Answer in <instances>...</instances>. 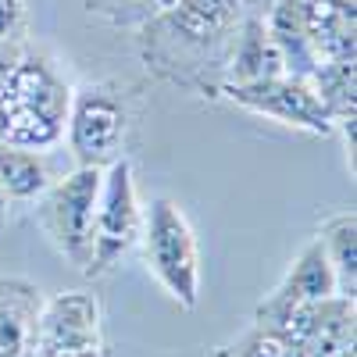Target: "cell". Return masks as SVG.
I'll return each mask as SVG.
<instances>
[{
    "label": "cell",
    "mask_w": 357,
    "mask_h": 357,
    "mask_svg": "<svg viewBox=\"0 0 357 357\" xmlns=\"http://www.w3.org/2000/svg\"><path fill=\"white\" fill-rule=\"evenodd\" d=\"M318 240H321L325 257L333 264L336 293L354 301L357 296V215H354V207L325 218L318 229Z\"/></svg>",
    "instance_id": "obj_16"
},
{
    "label": "cell",
    "mask_w": 357,
    "mask_h": 357,
    "mask_svg": "<svg viewBox=\"0 0 357 357\" xmlns=\"http://www.w3.org/2000/svg\"><path fill=\"white\" fill-rule=\"evenodd\" d=\"M215 97L232 100L236 107H243L257 118L279 122L293 132L307 136H336V122L318 100L314 86L293 75H275L264 82H247V86H218Z\"/></svg>",
    "instance_id": "obj_8"
},
{
    "label": "cell",
    "mask_w": 357,
    "mask_h": 357,
    "mask_svg": "<svg viewBox=\"0 0 357 357\" xmlns=\"http://www.w3.org/2000/svg\"><path fill=\"white\" fill-rule=\"evenodd\" d=\"M143 229V204L136 190V172L129 158H118L100 175L97 211H93V250H89L86 272L89 279H100L114 272L122 257L139 243Z\"/></svg>",
    "instance_id": "obj_5"
},
{
    "label": "cell",
    "mask_w": 357,
    "mask_h": 357,
    "mask_svg": "<svg viewBox=\"0 0 357 357\" xmlns=\"http://www.w3.org/2000/svg\"><path fill=\"white\" fill-rule=\"evenodd\" d=\"M18 57H22V43L18 40H0V89H4L11 68L18 65Z\"/></svg>",
    "instance_id": "obj_20"
},
{
    "label": "cell",
    "mask_w": 357,
    "mask_h": 357,
    "mask_svg": "<svg viewBox=\"0 0 357 357\" xmlns=\"http://www.w3.org/2000/svg\"><path fill=\"white\" fill-rule=\"evenodd\" d=\"M72 82L47 54L25 50L0 89V143L25 151H50L65 139Z\"/></svg>",
    "instance_id": "obj_1"
},
{
    "label": "cell",
    "mask_w": 357,
    "mask_h": 357,
    "mask_svg": "<svg viewBox=\"0 0 357 357\" xmlns=\"http://www.w3.org/2000/svg\"><path fill=\"white\" fill-rule=\"evenodd\" d=\"M229 350L236 357H304V350L296 343H289L275 329H264V325H254V329L247 336H240Z\"/></svg>",
    "instance_id": "obj_18"
},
{
    "label": "cell",
    "mask_w": 357,
    "mask_h": 357,
    "mask_svg": "<svg viewBox=\"0 0 357 357\" xmlns=\"http://www.w3.org/2000/svg\"><path fill=\"white\" fill-rule=\"evenodd\" d=\"M100 175L104 168L75 165L68 175L54 178L50 190L36 200L40 229L47 232L54 250L79 272H86L89 250H93V211H97Z\"/></svg>",
    "instance_id": "obj_4"
},
{
    "label": "cell",
    "mask_w": 357,
    "mask_h": 357,
    "mask_svg": "<svg viewBox=\"0 0 357 357\" xmlns=\"http://www.w3.org/2000/svg\"><path fill=\"white\" fill-rule=\"evenodd\" d=\"M126 132H129V107L111 82H89L72 93L65 139L75 165L107 168L111 161L122 158Z\"/></svg>",
    "instance_id": "obj_6"
},
{
    "label": "cell",
    "mask_w": 357,
    "mask_h": 357,
    "mask_svg": "<svg viewBox=\"0 0 357 357\" xmlns=\"http://www.w3.org/2000/svg\"><path fill=\"white\" fill-rule=\"evenodd\" d=\"M250 15V0H172L146 22L143 54L165 75H172L178 57L193 61L190 68H200L204 61L225 68V54Z\"/></svg>",
    "instance_id": "obj_2"
},
{
    "label": "cell",
    "mask_w": 357,
    "mask_h": 357,
    "mask_svg": "<svg viewBox=\"0 0 357 357\" xmlns=\"http://www.w3.org/2000/svg\"><path fill=\"white\" fill-rule=\"evenodd\" d=\"M8 211H11V200H8V193L0 190V225L8 222Z\"/></svg>",
    "instance_id": "obj_22"
},
{
    "label": "cell",
    "mask_w": 357,
    "mask_h": 357,
    "mask_svg": "<svg viewBox=\"0 0 357 357\" xmlns=\"http://www.w3.org/2000/svg\"><path fill=\"white\" fill-rule=\"evenodd\" d=\"M264 329L282 333L289 343L304 350V357H333L340 350L354 347V301L347 296H329V301H314L304 307H293L286 318Z\"/></svg>",
    "instance_id": "obj_9"
},
{
    "label": "cell",
    "mask_w": 357,
    "mask_h": 357,
    "mask_svg": "<svg viewBox=\"0 0 357 357\" xmlns=\"http://www.w3.org/2000/svg\"><path fill=\"white\" fill-rule=\"evenodd\" d=\"M343 4H357V0H343Z\"/></svg>",
    "instance_id": "obj_25"
},
{
    "label": "cell",
    "mask_w": 357,
    "mask_h": 357,
    "mask_svg": "<svg viewBox=\"0 0 357 357\" xmlns=\"http://www.w3.org/2000/svg\"><path fill=\"white\" fill-rule=\"evenodd\" d=\"M261 18H264L268 36L275 43L282 72L307 82L318 68V54H314V43H311V33H307L304 0H275V4L268 8V15H261Z\"/></svg>",
    "instance_id": "obj_11"
},
{
    "label": "cell",
    "mask_w": 357,
    "mask_h": 357,
    "mask_svg": "<svg viewBox=\"0 0 357 357\" xmlns=\"http://www.w3.org/2000/svg\"><path fill=\"white\" fill-rule=\"evenodd\" d=\"M304 11H307V33L318 54V65L357 61V4L304 0Z\"/></svg>",
    "instance_id": "obj_14"
},
{
    "label": "cell",
    "mask_w": 357,
    "mask_h": 357,
    "mask_svg": "<svg viewBox=\"0 0 357 357\" xmlns=\"http://www.w3.org/2000/svg\"><path fill=\"white\" fill-rule=\"evenodd\" d=\"M33 357H107L104 311L100 301L86 289H65L43 301Z\"/></svg>",
    "instance_id": "obj_7"
},
{
    "label": "cell",
    "mask_w": 357,
    "mask_h": 357,
    "mask_svg": "<svg viewBox=\"0 0 357 357\" xmlns=\"http://www.w3.org/2000/svg\"><path fill=\"white\" fill-rule=\"evenodd\" d=\"M329 296H340L336 293V275H333L329 257H325L321 240L314 236V240L293 257V264H289V272L282 275V282L257 304L254 325H275L293 307H304V304H314V301H329Z\"/></svg>",
    "instance_id": "obj_10"
},
{
    "label": "cell",
    "mask_w": 357,
    "mask_h": 357,
    "mask_svg": "<svg viewBox=\"0 0 357 357\" xmlns=\"http://www.w3.org/2000/svg\"><path fill=\"white\" fill-rule=\"evenodd\" d=\"M215 357H236V354H232L229 347H218V350H215Z\"/></svg>",
    "instance_id": "obj_23"
},
{
    "label": "cell",
    "mask_w": 357,
    "mask_h": 357,
    "mask_svg": "<svg viewBox=\"0 0 357 357\" xmlns=\"http://www.w3.org/2000/svg\"><path fill=\"white\" fill-rule=\"evenodd\" d=\"M54 183V172L43 151H25V146L0 143V190L8 193V200L25 204L40 200Z\"/></svg>",
    "instance_id": "obj_15"
},
{
    "label": "cell",
    "mask_w": 357,
    "mask_h": 357,
    "mask_svg": "<svg viewBox=\"0 0 357 357\" xmlns=\"http://www.w3.org/2000/svg\"><path fill=\"white\" fill-rule=\"evenodd\" d=\"M333 357H357V354H354V347H350V350H340V354H333Z\"/></svg>",
    "instance_id": "obj_24"
},
{
    "label": "cell",
    "mask_w": 357,
    "mask_h": 357,
    "mask_svg": "<svg viewBox=\"0 0 357 357\" xmlns=\"http://www.w3.org/2000/svg\"><path fill=\"white\" fill-rule=\"evenodd\" d=\"M25 25V0H0V40H18Z\"/></svg>",
    "instance_id": "obj_19"
},
{
    "label": "cell",
    "mask_w": 357,
    "mask_h": 357,
    "mask_svg": "<svg viewBox=\"0 0 357 357\" xmlns=\"http://www.w3.org/2000/svg\"><path fill=\"white\" fill-rule=\"evenodd\" d=\"M126 4H132V8L143 11L146 18H154V15H161V11L172 4V0H126Z\"/></svg>",
    "instance_id": "obj_21"
},
{
    "label": "cell",
    "mask_w": 357,
    "mask_h": 357,
    "mask_svg": "<svg viewBox=\"0 0 357 357\" xmlns=\"http://www.w3.org/2000/svg\"><path fill=\"white\" fill-rule=\"evenodd\" d=\"M139 247L158 286L183 311H193L200 304V243L186 211L172 197H154L143 207Z\"/></svg>",
    "instance_id": "obj_3"
},
{
    "label": "cell",
    "mask_w": 357,
    "mask_h": 357,
    "mask_svg": "<svg viewBox=\"0 0 357 357\" xmlns=\"http://www.w3.org/2000/svg\"><path fill=\"white\" fill-rule=\"evenodd\" d=\"M314 86L318 100L325 104V111L333 114V122H347L354 118V89H357V61H325L314 68V75L307 79Z\"/></svg>",
    "instance_id": "obj_17"
},
{
    "label": "cell",
    "mask_w": 357,
    "mask_h": 357,
    "mask_svg": "<svg viewBox=\"0 0 357 357\" xmlns=\"http://www.w3.org/2000/svg\"><path fill=\"white\" fill-rule=\"evenodd\" d=\"M222 72H225V79L218 86H247V82H264V79L286 75L261 15H250L240 25V33H236V40H232L229 54H225V68Z\"/></svg>",
    "instance_id": "obj_13"
},
{
    "label": "cell",
    "mask_w": 357,
    "mask_h": 357,
    "mask_svg": "<svg viewBox=\"0 0 357 357\" xmlns=\"http://www.w3.org/2000/svg\"><path fill=\"white\" fill-rule=\"evenodd\" d=\"M43 307L36 282L22 275H0V357H29Z\"/></svg>",
    "instance_id": "obj_12"
}]
</instances>
